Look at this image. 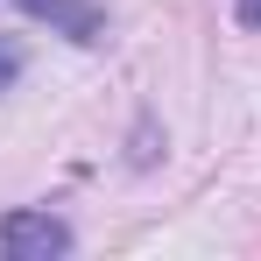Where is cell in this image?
<instances>
[{
	"instance_id": "6da1fadb",
	"label": "cell",
	"mask_w": 261,
	"mask_h": 261,
	"mask_svg": "<svg viewBox=\"0 0 261 261\" xmlns=\"http://www.w3.org/2000/svg\"><path fill=\"white\" fill-rule=\"evenodd\" d=\"M0 247H7V261H49V254H71V226L49 212H7Z\"/></svg>"
},
{
	"instance_id": "7a4b0ae2",
	"label": "cell",
	"mask_w": 261,
	"mask_h": 261,
	"mask_svg": "<svg viewBox=\"0 0 261 261\" xmlns=\"http://www.w3.org/2000/svg\"><path fill=\"white\" fill-rule=\"evenodd\" d=\"M21 14L49 21V29L71 36V43H99V36H106V7H99V0H21Z\"/></svg>"
},
{
	"instance_id": "3957f363",
	"label": "cell",
	"mask_w": 261,
	"mask_h": 261,
	"mask_svg": "<svg viewBox=\"0 0 261 261\" xmlns=\"http://www.w3.org/2000/svg\"><path fill=\"white\" fill-rule=\"evenodd\" d=\"M14 78H21V43H14V36H0V92L14 85Z\"/></svg>"
},
{
	"instance_id": "277c9868",
	"label": "cell",
	"mask_w": 261,
	"mask_h": 261,
	"mask_svg": "<svg viewBox=\"0 0 261 261\" xmlns=\"http://www.w3.org/2000/svg\"><path fill=\"white\" fill-rule=\"evenodd\" d=\"M233 14H240L247 29H261V0H233Z\"/></svg>"
}]
</instances>
